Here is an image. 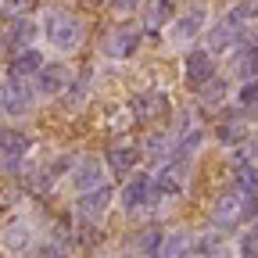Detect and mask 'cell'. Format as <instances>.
<instances>
[{"mask_svg":"<svg viewBox=\"0 0 258 258\" xmlns=\"http://www.w3.org/2000/svg\"><path fill=\"white\" fill-rule=\"evenodd\" d=\"M108 4V11H115V15H133L137 8H140V0H104Z\"/></svg>","mask_w":258,"mask_h":258,"instance_id":"obj_31","label":"cell"},{"mask_svg":"<svg viewBox=\"0 0 258 258\" xmlns=\"http://www.w3.org/2000/svg\"><path fill=\"white\" fill-rule=\"evenodd\" d=\"M237 108L240 111H258V79H244L240 86H237Z\"/></svg>","mask_w":258,"mask_h":258,"instance_id":"obj_27","label":"cell"},{"mask_svg":"<svg viewBox=\"0 0 258 258\" xmlns=\"http://www.w3.org/2000/svg\"><path fill=\"white\" fill-rule=\"evenodd\" d=\"M140 40L144 36H140V29L133 22H118V25H111L101 36V54L111 57V61H129L140 50Z\"/></svg>","mask_w":258,"mask_h":258,"instance_id":"obj_3","label":"cell"},{"mask_svg":"<svg viewBox=\"0 0 258 258\" xmlns=\"http://www.w3.org/2000/svg\"><path fill=\"white\" fill-rule=\"evenodd\" d=\"M190 183V161H179V158H165L158 165V172L151 176V186H154V198H179Z\"/></svg>","mask_w":258,"mask_h":258,"instance_id":"obj_4","label":"cell"},{"mask_svg":"<svg viewBox=\"0 0 258 258\" xmlns=\"http://www.w3.org/2000/svg\"><path fill=\"white\" fill-rule=\"evenodd\" d=\"M115 205V186L111 183H101V186H93L86 194H76V208L72 215L79 222H97L101 215H108V208Z\"/></svg>","mask_w":258,"mask_h":258,"instance_id":"obj_7","label":"cell"},{"mask_svg":"<svg viewBox=\"0 0 258 258\" xmlns=\"http://www.w3.org/2000/svg\"><path fill=\"white\" fill-rule=\"evenodd\" d=\"M251 137H254V129H251V122L240 111H230V118L219 122V129H215V140L222 147H244Z\"/></svg>","mask_w":258,"mask_h":258,"instance_id":"obj_15","label":"cell"},{"mask_svg":"<svg viewBox=\"0 0 258 258\" xmlns=\"http://www.w3.org/2000/svg\"><path fill=\"white\" fill-rule=\"evenodd\" d=\"M233 186H237L240 194H254V198H258V165H251V161H244V165H237Z\"/></svg>","mask_w":258,"mask_h":258,"instance_id":"obj_25","label":"cell"},{"mask_svg":"<svg viewBox=\"0 0 258 258\" xmlns=\"http://www.w3.org/2000/svg\"><path fill=\"white\" fill-rule=\"evenodd\" d=\"M29 258H69V251H64V244L57 240H36L29 251Z\"/></svg>","mask_w":258,"mask_h":258,"instance_id":"obj_28","label":"cell"},{"mask_svg":"<svg viewBox=\"0 0 258 258\" xmlns=\"http://www.w3.org/2000/svg\"><path fill=\"white\" fill-rule=\"evenodd\" d=\"M172 18H176L172 0H147V8H144V29L147 32H161Z\"/></svg>","mask_w":258,"mask_h":258,"instance_id":"obj_20","label":"cell"},{"mask_svg":"<svg viewBox=\"0 0 258 258\" xmlns=\"http://www.w3.org/2000/svg\"><path fill=\"white\" fill-rule=\"evenodd\" d=\"M198 101L205 104V108H222L226 104V83L215 76V79H208L205 86H198Z\"/></svg>","mask_w":258,"mask_h":258,"instance_id":"obj_23","label":"cell"},{"mask_svg":"<svg viewBox=\"0 0 258 258\" xmlns=\"http://www.w3.org/2000/svg\"><path fill=\"white\" fill-rule=\"evenodd\" d=\"M36 36H40V25L32 22V18H11V25L4 32V47L11 54H18V50H25L32 40H36Z\"/></svg>","mask_w":258,"mask_h":258,"instance_id":"obj_17","label":"cell"},{"mask_svg":"<svg viewBox=\"0 0 258 258\" xmlns=\"http://www.w3.org/2000/svg\"><path fill=\"white\" fill-rule=\"evenodd\" d=\"M212 222L219 226V230H237V226L244 222V194L237 186L222 190L215 205H212Z\"/></svg>","mask_w":258,"mask_h":258,"instance_id":"obj_9","label":"cell"},{"mask_svg":"<svg viewBox=\"0 0 258 258\" xmlns=\"http://www.w3.org/2000/svg\"><path fill=\"white\" fill-rule=\"evenodd\" d=\"M40 36L57 54H76L86 43V22L72 11H47L40 22Z\"/></svg>","mask_w":258,"mask_h":258,"instance_id":"obj_1","label":"cell"},{"mask_svg":"<svg viewBox=\"0 0 258 258\" xmlns=\"http://www.w3.org/2000/svg\"><path fill=\"white\" fill-rule=\"evenodd\" d=\"M43 50H36V47H25V50H18V54H11V61H8V76H15V79H32L40 69H43Z\"/></svg>","mask_w":258,"mask_h":258,"instance_id":"obj_19","label":"cell"},{"mask_svg":"<svg viewBox=\"0 0 258 258\" xmlns=\"http://www.w3.org/2000/svg\"><path fill=\"white\" fill-rule=\"evenodd\" d=\"M161 237H165V230H161V226H144V230H137V237L133 240H129V244H133L140 254H154V247L161 244Z\"/></svg>","mask_w":258,"mask_h":258,"instance_id":"obj_24","label":"cell"},{"mask_svg":"<svg viewBox=\"0 0 258 258\" xmlns=\"http://www.w3.org/2000/svg\"><path fill=\"white\" fill-rule=\"evenodd\" d=\"M215 72H219V64H215V54H208L205 47H194V50H186V57H183V83L186 86H205L208 79H215Z\"/></svg>","mask_w":258,"mask_h":258,"instance_id":"obj_10","label":"cell"},{"mask_svg":"<svg viewBox=\"0 0 258 258\" xmlns=\"http://www.w3.org/2000/svg\"><path fill=\"white\" fill-rule=\"evenodd\" d=\"M205 258H233V254H230V247H226V244H219V247H212Z\"/></svg>","mask_w":258,"mask_h":258,"instance_id":"obj_32","label":"cell"},{"mask_svg":"<svg viewBox=\"0 0 258 258\" xmlns=\"http://www.w3.org/2000/svg\"><path fill=\"white\" fill-rule=\"evenodd\" d=\"M240 258H258V233H244L240 237Z\"/></svg>","mask_w":258,"mask_h":258,"instance_id":"obj_30","label":"cell"},{"mask_svg":"<svg viewBox=\"0 0 258 258\" xmlns=\"http://www.w3.org/2000/svg\"><path fill=\"white\" fill-rule=\"evenodd\" d=\"M237 72L244 79H258V43H244V50L237 54Z\"/></svg>","mask_w":258,"mask_h":258,"instance_id":"obj_26","label":"cell"},{"mask_svg":"<svg viewBox=\"0 0 258 258\" xmlns=\"http://www.w3.org/2000/svg\"><path fill=\"white\" fill-rule=\"evenodd\" d=\"M140 154H144V158H154V161H165V158L172 154V133L151 129V137L140 144Z\"/></svg>","mask_w":258,"mask_h":258,"instance_id":"obj_22","label":"cell"},{"mask_svg":"<svg viewBox=\"0 0 258 258\" xmlns=\"http://www.w3.org/2000/svg\"><path fill=\"white\" fill-rule=\"evenodd\" d=\"M254 18H258V0H254Z\"/></svg>","mask_w":258,"mask_h":258,"instance_id":"obj_33","label":"cell"},{"mask_svg":"<svg viewBox=\"0 0 258 258\" xmlns=\"http://www.w3.org/2000/svg\"><path fill=\"white\" fill-rule=\"evenodd\" d=\"M36 104V93H32V83L29 79H15V76H4L0 83V115L8 118H25Z\"/></svg>","mask_w":258,"mask_h":258,"instance_id":"obj_2","label":"cell"},{"mask_svg":"<svg viewBox=\"0 0 258 258\" xmlns=\"http://www.w3.org/2000/svg\"><path fill=\"white\" fill-rule=\"evenodd\" d=\"M29 147H32L29 133H22V129L0 122V158H18V154H29Z\"/></svg>","mask_w":258,"mask_h":258,"instance_id":"obj_21","label":"cell"},{"mask_svg":"<svg viewBox=\"0 0 258 258\" xmlns=\"http://www.w3.org/2000/svg\"><path fill=\"white\" fill-rule=\"evenodd\" d=\"M0 244H4V251H11V254H29L32 244H36V226H32L25 215H15L4 230H0Z\"/></svg>","mask_w":258,"mask_h":258,"instance_id":"obj_12","label":"cell"},{"mask_svg":"<svg viewBox=\"0 0 258 258\" xmlns=\"http://www.w3.org/2000/svg\"><path fill=\"white\" fill-rule=\"evenodd\" d=\"M144 154H140V144L133 140V137H118L108 151H104V169H111V172H118V176H129L137 169V161H140Z\"/></svg>","mask_w":258,"mask_h":258,"instance_id":"obj_11","label":"cell"},{"mask_svg":"<svg viewBox=\"0 0 258 258\" xmlns=\"http://www.w3.org/2000/svg\"><path fill=\"white\" fill-rule=\"evenodd\" d=\"M72 86V69L61 61H43V69L32 76V93L36 97H47V101H54V97H64Z\"/></svg>","mask_w":258,"mask_h":258,"instance_id":"obj_5","label":"cell"},{"mask_svg":"<svg viewBox=\"0 0 258 258\" xmlns=\"http://www.w3.org/2000/svg\"><path fill=\"white\" fill-rule=\"evenodd\" d=\"M64 179H69L72 194H86V190H93V186L108 183V179H104V161H101V158H79Z\"/></svg>","mask_w":258,"mask_h":258,"instance_id":"obj_13","label":"cell"},{"mask_svg":"<svg viewBox=\"0 0 258 258\" xmlns=\"http://www.w3.org/2000/svg\"><path fill=\"white\" fill-rule=\"evenodd\" d=\"M129 115L144 125H154L169 115V93L161 90H144V93H133L129 97Z\"/></svg>","mask_w":258,"mask_h":258,"instance_id":"obj_8","label":"cell"},{"mask_svg":"<svg viewBox=\"0 0 258 258\" xmlns=\"http://www.w3.org/2000/svg\"><path fill=\"white\" fill-rule=\"evenodd\" d=\"M190 251H194V233L190 230H172V233L161 237V244L154 247L151 258H190Z\"/></svg>","mask_w":258,"mask_h":258,"instance_id":"obj_18","label":"cell"},{"mask_svg":"<svg viewBox=\"0 0 258 258\" xmlns=\"http://www.w3.org/2000/svg\"><path fill=\"white\" fill-rule=\"evenodd\" d=\"M0 4H4L8 18H29L32 8H36V0H0Z\"/></svg>","mask_w":258,"mask_h":258,"instance_id":"obj_29","label":"cell"},{"mask_svg":"<svg viewBox=\"0 0 258 258\" xmlns=\"http://www.w3.org/2000/svg\"><path fill=\"white\" fill-rule=\"evenodd\" d=\"M205 25H208V11L205 8H190L186 15H176L169 22V40L172 43H190L194 36L205 32Z\"/></svg>","mask_w":258,"mask_h":258,"instance_id":"obj_14","label":"cell"},{"mask_svg":"<svg viewBox=\"0 0 258 258\" xmlns=\"http://www.w3.org/2000/svg\"><path fill=\"white\" fill-rule=\"evenodd\" d=\"M118 201H122V208L133 215V212H144V208H151L158 198H154V186H151V176L147 172H140V169H133L125 176V183H122V190H118Z\"/></svg>","mask_w":258,"mask_h":258,"instance_id":"obj_6","label":"cell"},{"mask_svg":"<svg viewBox=\"0 0 258 258\" xmlns=\"http://www.w3.org/2000/svg\"><path fill=\"white\" fill-rule=\"evenodd\" d=\"M240 40H244V29L222 18L219 25L208 29V47H205V50H208V54H226V50H233Z\"/></svg>","mask_w":258,"mask_h":258,"instance_id":"obj_16","label":"cell"}]
</instances>
